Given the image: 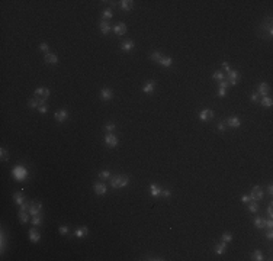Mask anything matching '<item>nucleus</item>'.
Here are the masks:
<instances>
[{
  "mask_svg": "<svg viewBox=\"0 0 273 261\" xmlns=\"http://www.w3.org/2000/svg\"><path fill=\"white\" fill-rule=\"evenodd\" d=\"M74 235L77 238H84L86 235H89V228H87V226H80V228H77Z\"/></svg>",
  "mask_w": 273,
  "mask_h": 261,
  "instance_id": "14",
  "label": "nucleus"
},
{
  "mask_svg": "<svg viewBox=\"0 0 273 261\" xmlns=\"http://www.w3.org/2000/svg\"><path fill=\"white\" fill-rule=\"evenodd\" d=\"M212 78H214V80H220V81H222L224 80L222 71H215L214 74H212Z\"/></svg>",
  "mask_w": 273,
  "mask_h": 261,
  "instance_id": "36",
  "label": "nucleus"
},
{
  "mask_svg": "<svg viewBox=\"0 0 273 261\" xmlns=\"http://www.w3.org/2000/svg\"><path fill=\"white\" fill-rule=\"evenodd\" d=\"M12 174H13L16 181H25L26 177H28V171L24 166H16L12 170Z\"/></svg>",
  "mask_w": 273,
  "mask_h": 261,
  "instance_id": "2",
  "label": "nucleus"
},
{
  "mask_svg": "<svg viewBox=\"0 0 273 261\" xmlns=\"http://www.w3.org/2000/svg\"><path fill=\"white\" fill-rule=\"evenodd\" d=\"M105 142H106L108 147L113 148V147L118 145V138H116V135H113L112 132H109V134H106V137H105Z\"/></svg>",
  "mask_w": 273,
  "mask_h": 261,
  "instance_id": "5",
  "label": "nucleus"
},
{
  "mask_svg": "<svg viewBox=\"0 0 273 261\" xmlns=\"http://www.w3.org/2000/svg\"><path fill=\"white\" fill-rule=\"evenodd\" d=\"M161 57H163V55H161V52H158V51H154V52L151 54V60L155 61V63H158Z\"/></svg>",
  "mask_w": 273,
  "mask_h": 261,
  "instance_id": "33",
  "label": "nucleus"
},
{
  "mask_svg": "<svg viewBox=\"0 0 273 261\" xmlns=\"http://www.w3.org/2000/svg\"><path fill=\"white\" fill-rule=\"evenodd\" d=\"M113 97V92L110 89H102L100 90V99L102 100H110Z\"/></svg>",
  "mask_w": 273,
  "mask_h": 261,
  "instance_id": "12",
  "label": "nucleus"
},
{
  "mask_svg": "<svg viewBox=\"0 0 273 261\" xmlns=\"http://www.w3.org/2000/svg\"><path fill=\"white\" fill-rule=\"evenodd\" d=\"M214 118V112L211 110V109H203L200 113H199V119L202 120V122H206V120H211V119Z\"/></svg>",
  "mask_w": 273,
  "mask_h": 261,
  "instance_id": "9",
  "label": "nucleus"
},
{
  "mask_svg": "<svg viewBox=\"0 0 273 261\" xmlns=\"http://www.w3.org/2000/svg\"><path fill=\"white\" fill-rule=\"evenodd\" d=\"M269 84H266V83H260L259 84V95H262L263 97L264 96H267V93H269Z\"/></svg>",
  "mask_w": 273,
  "mask_h": 261,
  "instance_id": "19",
  "label": "nucleus"
},
{
  "mask_svg": "<svg viewBox=\"0 0 273 261\" xmlns=\"http://www.w3.org/2000/svg\"><path fill=\"white\" fill-rule=\"evenodd\" d=\"M113 15H112V10L110 9H105L103 10V13H102V21H108V19H110Z\"/></svg>",
  "mask_w": 273,
  "mask_h": 261,
  "instance_id": "29",
  "label": "nucleus"
},
{
  "mask_svg": "<svg viewBox=\"0 0 273 261\" xmlns=\"http://www.w3.org/2000/svg\"><path fill=\"white\" fill-rule=\"evenodd\" d=\"M220 87H222V89H228V87H230V84H228V81L222 80V81H220Z\"/></svg>",
  "mask_w": 273,
  "mask_h": 261,
  "instance_id": "46",
  "label": "nucleus"
},
{
  "mask_svg": "<svg viewBox=\"0 0 273 261\" xmlns=\"http://www.w3.org/2000/svg\"><path fill=\"white\" fill-rule=\"evenodd\" d=\"M163 197H169L170 194H172V191L170 190H166V189H161V193H160Z\"/></svg>",
  "mask_w": 273,
  "mask_h": 261,
  "instance_id": "41",
  "label": "nucleus"
},
{
  "mask_svg": "<svg viewBox=\"0 0 273 261\" xmlns=\"http://www.w3.org/2000/svg\"><path fill=\"white\" fill-rule=\"evenodd\" d=\"M54 118H55L57 122H64V120H67V118H68V112L66 109H60V110L55 112Z\"/></svg>",
  "mask_w": 273,
  "mask_h": 261,
  "instance_id": "8",
  "label": "nucleus"
},
{
  "mask_svg": "<svg viewBox=\"0 0 273 261\" xmlns=\"http://www.w3.org/2000/svg\"><path fill=\"white\" fill-rule=\"evenodd\" d=\"M0 158H1V161H7L9 160V152L4 148H0Z\"/></svg>",
  "mask_w": 273,
  "mask_h": 261,
  "instance_id": "31",
  "label": "nucleus"
},
{
  "mask_svg": "<svg viewBox=\"0 0 273 261\" xmlns=\"http://www.w3.org/2000/svg\"><path fill=\"white\" fill-rule=\"evenodd\" d=\"M158 64L163 65V67H170V65L173 64V60H172L170 57H161L160 61H158Z\"/></svg>",
  "mask_w": 273,
  "mask_h": 261,
  "instance_id": "21",
  "label": "nucleus"
},
{
  "mask_svg": "<svg viewBox=\"0 0 273 261\" xmlns=\"http://www.w3.org/2000/svg\"><path fill=\"white\" fill-rule=\"evenodd\" d=\"M227 125L231 126V128H238V126H241V119L237 118V116H231V118L227 119Z\"/></svg>",
  "mask_w": 273,
  "mask_h": 261,
  "instance_id": "10",
  "label": "nucleus"
},
{
  "mask_svg": "<svg viewBox=\"0 0 273 261\" xmlns=\"http://www.w3.org/2000/svg\"><path fill=\"white\" fill-rule=\"evenodd\" d=\"M150 193H151L153 197H157V196H160V193H161V187H158L157 184L151 183V184H150Z\"/></svg>",
  "mask_w": 273,
  "mask_h": 261,
  "instance_id": "18",
  "label": "nucleus"
},
{
  "mask_svg": "<svg viewBox=\"0 0 273 261\" xmlns=\"http://www.w3.org/2000/svg\"><path fill=\"white\" fill-rule=\"evenodd\" d=\"M154 86H155V83H154L153 80H150V81H147V83L144 84L143 92H144V93H147V95H151V93L154 92Z\"/></svg>",
  "mask_w": 273,
  "mask_h": 261,
  "instance_id": "15",
  "label": "nucleus"
},
{
  "mask_svg": "<svg viewBox=\"0 0 273 261\" xmlns=\"http://www.w3.org/2000/svg\"><path fill=\"white\" fill-rule=\"evenodd\" d=\"M241 202H243V203H250V202H251V199H250V196L244 194V196L241 197Z\"/></svg>",
  "mask_w": 273,
  "mask_h": 261,
  "instance_id": "44",
  "label": "nucleus"
},
{
  "mask_svg": "<svg viewBox=\"0 0 273 261\" xmlns=\"http://www.w3.org/2000/svg\"><path fill=\"white\" fill-rule=\"evenodd\" d=\"M34 95L36 96V99L47 100V99L50 97V90H48V89H45V87H39V89H36V90H35V93H34Z\"/></svg>",
  "mask_w": 273,
  "mask_h": 261,
  "instance_id": "6",
  "label": "nucleus"
},
{
  "mask_svg": "<svg viewBox=\"0 0 273 261\" xmlns=\"http://www.w3.org/2000/svg\"><path fill=\"white\" fill-rule=\"evenodd\" d=\"M250 99H251V102H257V99H259V93H253V95L250 96Z\"/></svg>",
  "mask_w": 273,
  "mask_h": 261,
  "instance_id": "51",
  "label": "nucleus"
},
{
  "mask_svg": "<svg viewBox=\"0 0 273 261\" xmlns=\"http://www.w3.org/2000/svg\"><path fill=\"white\" fill-rule=\"evenodd\" d=\"M93 189H95V193H96V194H99V196L105 194V193H106V190H108V189H106V186H105L103 183H96Z\"/></svg>",
  "mask_w": 273,
  "mask_h": 261,
  "instance_id": "16",
  "label": "nucleus"
},
{
  "mask_svg": "<svg viewBox=\"0 0 273 261\" xmlns=\"http://www.w3.org/2000/svg\"><path fill=\"white\" fill-rule=\"evenodd\" d=\"M217 129H218L220 132H224V129H225V123H224V122H220L218 126H217Z\"/></svg>",
  "mask_w": 273,
  "mask_h": 261,
  "instance_id": "47",
  "label": "nucleus"
},
{
  "mask_svg": "<svg viewBox=\"0 0 273 261\" xmlns=\"http://www.w3.org/2000/svg\"><path fill=\"white\" fill-rule=\"evenodd\" d=\"M39 238H41V235H39V232H38L36 229H31V231H29V239H31L32 242H38Z\"/></svg>",
  "mask_w": 273,
  "mask_h": 261,
  "instance_id": "23",
  "label": "nucleus"
},
{
  "mask_svg": "<svg viewBox=\"0 0 273 261\" xmlns=\"http://www.w3.org/2000/svg\"><path fill=\"white\" fill-rule=\"evenodd\" d=\"M267 193H269L270 196L273 194V186H272V184H269V187H267Z\"/></svg>",
  "mask_w": 273,
  "mask_h": 261,
  "instance_id": "54",
  "label": "nucleus"
},
{
  "mask_svg": "<svg viewBox=\"0 0 273 261\" xmlns=\"http://www.w3.org/2000/svg\"><path fill=\"white\" fill-rule=\"evenodd\" d=\"M13 199H15V203L16 205H22L24 202H25V196H24V193L22 191H18V193H15V196H13Z\"/></svg>",
  "mask_w": 273,
  "mask_h": 261,
  "instance_id": "22",
  "label": "nucleus"
},
{
  "mask_svg": "<svg viewBox=\"0 0 273 261\" xmlns=\"http://www.w3.org/2000/svg\"><path fill=\"white\" fill-rule=\"evenodd\" d=\"M225 250H227V242H220L217 247H215V252L218 254V255H221V254H224L225 252Z\"/></svg>",
  "mask_w": 273,
  "mask_h": 261,
  "instance_id": "24",
  "label": "nucleus"
},
{
  "mask_svg": "<svg viewBox=\"0 0 273 261\" xmlns=\"http://www.w3.org/2000/svg\"><path fill=\"white\" fill-rule=\"evenodd\" d=\"M266 238H267V239H272V238H273L272 229H269V231H267V234H266Z\"/></svg>",
  "mask_w": 273,
  "mask_h": 261,
  "instance_id": "53",
  "label": "nucleus"
},
{
  "mask_svg": "<svg viewBox=\"0 0 273 261\" xmlns=\"http://www.w3.org/2000/svg\"><path fill=\"white\" fill-rule=\"evenodd\" d=\"M45 61H47L48 64H51V65H54V64H57V63H58V57H57L55 54H51V52H48V54H45Z\"/></svg>",
  "mask_w": 273,
  "mask_h": 261,
  "instance_id": "17",
  "label": "nucleus"
},
{
  "mask_svg": "<svg viewBox=\"0 0 273 261\" xmlns=\"http://www.w3.org/2000/svg\"><path fill=\"white\" fill-rule=\"evenodd\" d=\"M39 49H41L42 52H45V54H48V44H47V42H42V44L39 45Z\"/></svg>",
  "mask_w": 273,
  "mask_h": 261,
  "instance_id": "40",
  "label": "nucleus"
},
{
  "mask_svg": "<svg viewBox=\"0 0 273 261\" xmlns=\"http://www.w3.org/2000/svg\"><path fill=\"white\" fill-rule=\"evenodd\" d=\"M225 92H227V89L220 87V89H218V96H220V97H224V96H225Z\"/></svg>",
  "mask_w": 273,
  "mask_h": 261,
  "instance_id": "48",
  "label": "nucleus"
},
{
  "mask_svg": "<svg viewBox=\"0 0 273 261\" xmlns=\"http://www.w3.org/2000/svg\"><path fill=\"white\" fill-rule=\"evenodd\" d=\"M134 47H135V42L134 41H125V42L121 44V48L124 49L125 52H129L131 49H134Z\"/></svg>",
  "mask_w": 273,
  "mask_h": 261,
  "instance_id": "20",
  "label": "nucleus"
},
{
  "mask_svg": "<svg viewBox=\"0 0 273 261\" xmlns=\"http://www.w3.org/2000/svg\"><path fill=\"white\" fill-rule=\"evenodd\" d=\"M60 234H63V235L68 234V226H60Z\"/></svg>",
  "mask_w": 273,
  "mask_h": 261,
  "instance_id": "42",
  "label": "nucleus"
},
{
  "mask_svg": "<svg viewBox=\"0 0 273 261\" xmlns=\"http://www.w3.org/2000/svg\"><path fill=\"white\" fill-rule=\"evenodd\" d=\"M251 257H253V260H256V261H262V260H264V257H263V252H262L260 250H256V251H253Z\"/></svg>",
  "mask_w": 273,
  "mask_h": 261,
  "instance_id": "27",
  "label": "nucleus"
},
{
  "mask_svg": "<svg viewBox=\"0 0 273 261\" xmlns=\"http://www.w3.org/2000/svg\"><path fill=\"white\" fill-rule=\"evenodd\" d=\"M248 211H250L251 213H256V212L259 211V205H257L256 202H251V203L248 205Z\"/></svg>",
  "mask_w": 273,
  "mask_h": 261,
  "instance_id": "35",
  "label": "nucleus"
},
{
  "mask_svg": "<svg viewBox=\"0 0 273 261\" xmlns=\"http://www.w3.org/2000/svg\"><path fill=\"white\" fill-rule=\"evenodd\" d=\"M262 197H263V190H262V187L254 186V187L251 189L250 199H251V200H262Z\"/></svg>",
  "mask_w": 273,
  "mask_h": 261,
  "instance_id": "4",
  "label": "nucleus"
},
{
  "mask_svg": "<svg viewBox=\"0 0 273 261\" xmlns=\"http://www.w3.org/2000/svg\"><path fill=\"white\" fill-rule=\"evenodd\" d=\"M29 208V205L26 203V202H24L22 205H21V209H19V212H26V209Z\"/></svg>",
  "mask_w": 273,
  "mask_h": 261,
  "instance_id": "43",
  "label": "nucleus"
},
{
  "mask_svg": "<svg viewBox=\"0 0 273 261\" xmlns=\"http://www.w3.org/2000/svg\"><path fill=\"white\" fill-rule=\"evenodd\" d=\"M112 29H113V26L109 23L108 21H102V22H100V31H102L103 35H108Z\"/></svg>",
  "mask_w": 273,
  "mask_h": 261,
  "instance_id": "11",
  "label": "nucleus"
},
{
  "mask_svg": "<svg viewBox=\"0 0 273 261\" xmlns=\"http://www.w3.org/2000/svg\"><path fill=\"white\" fill-rule=\"evenodd\" d=\"M99 177L102 179V180H108V179H109V177H112V176H110V171L103 170V171H100V173H99Z\"/></svg>",
  "mask_w": 273,
  "mask_h": 261,
  "instance_id": "32",
  "label": "nucleus"
},
{
  "mask_svg": "<svg viewBox=\"0 0 273 261\" xmlns=\"http://www.w3.org/2000/svg\"><path fill=\"white\" fill-rule=\"evenodd\" d=\"M264 226H266V228H269V229H272V228H273V220H272V218L266 220V225H264Z\"/></svg>",
  "mask_w": 273,
  "mask_h": 261,
  "instance_id": "45",
  "label": "nucleus"
},
{
  "mask_svg": "<svg viewBox=\"0 0 273 261\" xmlns=\"http://www.w3.org/2000/svg\"><path fill=\"white\" fill-rule=\"evenodd\" d=\"M19 219H21L24 223H26V222L29 220V216H28V213H26V212H19Z\"/></svg>",
  "mask_w": 273,
  "mask_h": 261,
  "instance_id": "38",
  "label": "nucleus"
},
{
  "mask_svg": "<svg viewBox=\"0 0 273 261\" xmlns=\"http://www.w3.org/2000/svg\"><path fill=\"white\" fill-rule=\"evenodd\" d=\"M222 68H224V70H225L227 73H228L230 70H231V67H230V65H228L227 63H222Z\"/></svg>",
  "mask_w": 273,
  "mask_h": 261,
  "instance_id": "52",
  "label": "nucleus"
},
{
  "mask_svg": "<svg viewBox=\"0 0 273 261\" xmlns=\"http://www.w3.org/2000/svg\"><path fill=\"white\" fill-rule=\"evenodd\" d=\"M38 110L41 112V113H47L48 112V106L44 103V105H39V107H38Z\"/></svg>",
  "mask_w": 273,
  "mask_h": 261,
  "instance_id": "39",
  "label": "nucleus"
},
{
  "mask_svg": "<svg viewBox=\"0 0 273 261\" xmlns=\"http://www.w3.org/2000/svg\"><path fill=\"white\" fill-rule=\"evenodd\" d=\"M222 241H224V242H227V244H228V242H231V241H232V235H231L230 232H225V234H222Z\"/></svg>",
  "mask_w": 273,
  "mask_h": 261,
  "instance_id": "37",
  "label": "nucleus"
},
{
  "mask_svg": "<svg viewBox=\"0 0 273 261\" xmlns=\"http://www.w3.org/2000/svg\"><path fill=\"white\" fill-rule=\"evenodd\" d=\"M41 208H42V203H41V202H32V203H31V206H29V213L32 215V216L39 215V212H41Z\"/></svg>",
  "mask_w": 273,
  "mask_h": 261,
  "instance_id": "7",
  "label": "nucleus"
},
{
  "mask_svg": "<svg viewBox=\"0 0 273 261\" xmlns=\"http://www.w3.org/2000/svg\"><path fill=\"white\" fill-rule=\"evenodd\" d=\"M254 225H256V228L263 229V228H264V225H266V219L259 216V218H256V219H254Z\"/></svg>",
  "mask_w": 273,
  "mask_h": 261,
  "instance_id": "25",
  "label": "nucleus"
},
{
  "mask_svg": "<svg viewBox=\"0 0 273 261\" xmlns=\"http://www.w3.org/2000/svg\"><path fill=\"white\" fill-rule=\"evenodd\" d=\"M113 32H115L116 35H124L125 32H126V25H125L124 22H119L118 25L113 26Z\"/></svg>",
  "mask_w": 273,
  "mask_h": 261,
  "instance_id": "13",
  "label": "nucleus"
},
{
  "mask_svg": "<svg viewBox=\"0 0 273 261\" xmlns=\"http://www.w3.org/2000/svg\"><path fill=\"white\" fill-rule=\"evenodd\" d=\"M121 7H122L124 10H131V9L134 7V1H132V0H122V1H121Z\"/></svg>",
  "mask_w": 273,
  "mask_h": 261,
  "instance_id": "26",
  "label": "nucleus"
},
{
  "mask_svg": "<svg viewBox=\"0 0 273 261\" xmlns=\"http://www.w3.org/2000/svg\"><path fill=\"white\" fill-rule=\"evenodd\" d=\"M129 183V177L128 176H115L110 180V184L113 189H119V187H125Z\"/></svg>",
  "mask_w": 273,
  "mask_h": 261,
  "instance_id": "1",
  "label": "nucleus"
},
{
  "mask_svg": "<svg viewBox=\"0 0 273 261\" xmlns=\"http://www.w3.org/2000/svg\"><path fill=\"white\" fill-rule=\"evenodd\" d=\"M113 129H115V123H108V125H106V131L110 132V131H113Z\"/></svg>",
  "mask_w": 273,
  "mask_h": 261,
  "instance_id": "50",
  "label": "nucleus"
},
{
  "mask_svg": "<svg viewBox=\"0 0 273 261\" xmlns=\"http://www.w3.org/2000/svg\"><path fill=\"white\" fill-rule=\"evenodd\" d=\"M262 106H264V107H272V105H273V100L270 99V97H267V96H264L263 99H262Z\"/></svg>",
  "mask_w": 273,
  "mask_h": 261,
  "instance_id": "28",
  "label": "nucleus"
},
{
  "mask_svg": "<svg viewBox=\"0 0 273 261\" xmlns=\"http://www.w3.org/2000/svg\"><path fill=\"white\" fill-rule=\"evenodd\" d=\"M267 215H269V218H272L273 216V208H272V203L267 206Z\"/></svg>",
  "mask_w": 273,
  "mask_h": 261,
  "instance_id": "49",
  "label": "nucleus"
},
{
  "mask_svg": "<svg viewBox=\"0 0 273 261\" xmlns=\"http://www.w3.org/2000/svg\"><path fill=\"white\" fill-rule=\"evenodd\" d=\"M41 222H42V216H41V215H35V216L32 218V225L39 226V225H41Z\"/></svg>",
  "mask_w": 273,
  "mask_h": 261,
  "instance_id": "30",
  "label": "nucleus"
},
{
  "mask_svg": "<svg viewBox=\"0 0 273 261\" xmlns=\"http://www.w3.org/2000/svg\"><path fill=\"white\" fill-rule=\"evenodd\" d=\"M28 106H29V107H32V109L39 107V102H38V99H31V100L28 102Z\"/></svg>",
  "mask_w": 273,
  "mask_h": 261,
  "instance_id": "34",
  "label": "nucleus"
},
{
  "mask_svg": "<svg viewBox=\"0 0 273 261\" xmlns=\"http://www.w3.org/2000/svg\"><path fill=\"white\" fill-rule=\"evenodd\" d=\"M238 80H240V74H238V71L231 68V70L228 71V84H230V86H235Z\"/></svg>",
  "mask_w": 273,
  "mask_h": 261,
  "instance_id": "3",
  "label": "nucleus"
}]
</instances>
